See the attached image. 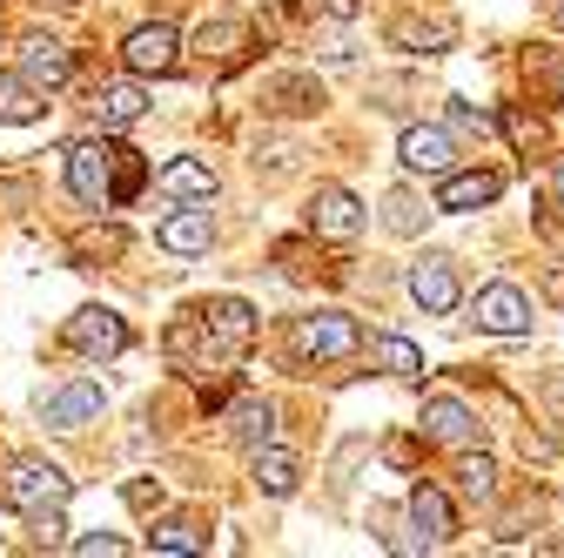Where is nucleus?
Listing matches in <instances>:
<instances>
[{
	"label": "nucleus",
	"instance_id": "1",
	"mask_svg": "<svg viewBox=\"0 0 564 558\" xmlns=\"http://www.w3.org/2000/svg\"><path fill=\"white\" fill-rule=\"evenodd\" d=\"M67 492H75V477H67L61 464L47 458H14L8 471H0V505L8 512H47V505H67Z\"/></svg>",
	"mask_w": 564,
	"mask_h": 558
},
{
	"label": "nucleus",
	"instance_id": "13",
	"mask_svg": "<svg viewBox=\"0 0 564 558\" xmlns=\"http://www.w3.org/2000/svg\"><path fill=\"white\" fill-rule=\"evenodd\" d=\"M505 195V175L498 169H451V175H437V208L444 216H464V208H490Z\"/></svg>",
	"mask_w": 564,
	"mask_h": 558
},
{
	"label": "nucleus",
	"instance_id": "19",
	"mask_svg": "<svg viewBox=\"0 0 564 558\" xmlns=\"http://www.w3.org/2000/svg\"><path fill=\"white\" fill-rule=\"evenodd\" d=\"M155 182H162V195H169V202H216V169H208V162H195V155L169 162Z\"/></svg>",
	"mask_w": 564,
	"mask_h": 558
},
{
	"label": "nucleus",
	"instance_id": "3",
	"mask_svg": "<svg viewBox=\"0 0 564 558\" xmlns=\"http://www.w3.org/2000/svg\"><path fill=\"white\" fill-rule=\"evenodd\" d=\"M61 343H67L75 357H88V364H108V357H121V351H128V323H121L108 303H88V310L67 316Z\"/></svg>",
	"mask_w": 564,
	"mask_h": 558
},
{
	"label": "nucleus",
	"instance_id": "16",
	"mask_svg": "<svg viewBox=\"0 0 564 558\" xmlns=\"http://www.w3.org/2000/svg\"><path fill=\"white\" fill-rule=\"evenodd\" d=\"M410 525L423 532V545H451L457 538V512L437 484H410Z\"/></svg>",
	"mask_w": 564,
	"mask_h": 558
},
{
	"label": "nucleus",
	"instance_id": "36",
	"mask_svg": "<svg viewBox=\"0 0 564 558\" xmlns=\"http://www.w3.org/2000/svg\"><path fill=\"white\" fill-rule=\"evenodd\" d=\"M551 195H557V208H564V162L551 169Z\"/></svg>",
	"mask_w": 564,
	"mask_h": 558
},
{
	"label": "nucleus",
	"instance_id": "6",
	"mask_svg": "<svg viewBox=\"0 0 564 558\" xmlns=\"http://www.w3.org/2000/svg\"><path fill=\"white\" fill-rule=\"evenodd\" d=\"M470 316H477L484 336H531V297L518 283H484Z\"/></svg>",
	"mask_w": 564,
	"mask_h": 558
},
{
	"label": "nucleus",
	"instance_id": "24",
	"mask_svg": "<svg viewBox=\"0 0 564 558\" xmlns=\"http://www.w3.org/2000/svg\"><path fill=\"white\" fill-rule=\"evenodd\" d=\"M457 492L470 505H490V498H498V464H490L484 451H457Z\"/></svg>",
	"mask_w": 564,
	"mask_h": 558
},
{
	"label": "nucleus",
	"instance_id": "26",
	"mask_svg": "<svg viewBox=\"0 0 564 558\" xmlns=\"http://www.w3.org/2000/svg\"><path fill=\"white\" fill-rule=\"evenodd\" d=\"M383 229H390V236H416V229H423V202L397 189V195L383 202Z\"/></svg>",
	"mask_w": 564,
	"mask_h": 558
},
{
	"label": "nucleus",
	"instance_id": "32",
	"mask_svg": "<svg viewBox=\"0 0 564 558\" xmlns=\"http://www.w3.org/2000/svg\"><path fill=\"white\" fill-rule=\"evenodd\" d=\"M128 505H134V512H155V505H162V484L134 477V484H128Z\"/></svg>",
	"mask_w": 564,
	"mask_h": 558
},
{
	"label": "nucleus",
	"instance_id": "9",
	"mask_svg": "<svg viewBox=\"0 0 564 558\" xmlns=\"http://www.w3.org/2000/svg\"><path fill=\"white\" fill-rule=\"evenodd\" d=\"M195 316H202L208 343H216V351H223V364H229V357H242L249 343H256V310H249L242 297H216V303H202Z\"/></svg>",
	"mask_w": 564,
	"mask_h": 558
},
{
	"label": "nucleus",
	"instance_id": "23",
	"mask_svg": "<svg viewBox=\"0 0 564 558\" xmlns=\"http://www.w3.org/2000/svg\"><path fill=\"white\" fill-rule=\"evenodd\" d=\"M451 21H416V14H403V21H390V41L397 47H410V54H444L451 47Z\"/></svg>",
	"mask_w": 564,
	"mask_h": 558
},
{
	"label": "nucleus",
	"instance_id": "12",
	"mask_svg": "<svg viewBox=\"0 0 564 558\" xmlns=\"http://www.w3.org/2000/svg\"><path fill=\"white\" fill-rule=\"evenodd\" d=\"M101 404H108V397H101V384H88V377H82V384H61V390L41 397V425H47V431H82V425H95V417H101Z\"/></svg>",
	"mask_w": 564,
	"mask_h": 558
},
{
	"label": "nucleus",
	"instance_id": "29",
	"mask_svg": "<svg viewBox=\"0 0 564 558\" xmlns=\"http://www.w3.org/2000/svg\"><path fill=\"white\" fill-rule=\"evenodd\" d=\"M141 175H149V169H141V155H134V149H115V208H121V202H134Z\"/></svg>",
	"mask_w": 564,
	"mask_h": 558
},
{
	"label": "nucleus",
	"instance_id": "18",
	"mask_svg": "<svg viewBox=\"0 0 564 558\" xmlns=\"http://www.w3.org/2000/svg\"><path fill=\"white\" fill-rule=\"evenodd\" d=\"M249 477H256V492H269V498H296L303 464L282 451V444H262V451H249Z\"/></svg>",
	"mask_w": 564,
	"mask_h": 558
},
{
	"label": "nucleus",
	"instance_id": "20",
	"mask_svg": "<svg viewBox=\"0 0 564 558\" xmlns=\"http://www.w3.org/2000/svg\"><path fill=\"white\" fill-rule=\"evenodd\" d=\"M229 438H236L242 451H262V444L275 438V404H269V397H242V404L229 410Z\"/></svg>",
	"mask_w": 564,
	"mask_h": 558
},
{
	"label": "nucleus",
	"instance_id": "14",
	"mask_svg": "<svg viewBox=\"0 0 564 558\" xmlns=\"http://www.w3.org/2000/svg\"><path fill=\"white\" fill-rule=\"evenodd\" d=\"M21 75L34 88H67L75 82V54H67V41H54V34H28L21 41Z\"/></svg>",
	"mask_w": 564,
	"mask_h": 558
},
{
	"label": "nucleus",
	"instance_id": "5",
	"mask_svg": "<svg viewBox=\"0 0 564 558\" xmlns=\"http://www.w3.org/2000/svg\"><path fill=\"white\" fill-rule=\"evenodd\" d=\"M121 61H128V75H175L182 67V28L175 21H141L121 41Z\"/></svg>",
	"mask_w": 564,
	"mask_h": 558
},
{
	"label": "nucleus",
	"instance_id": "33",
	"mask_svg": "<svg viewBox=\"0 0 564 558\" xmlns=\"http://www.w3.org/2000/svg\"><path fill=\"white\" fill-rule=\"evenodd\" d=\"M451 128H464V135H484L490 121H484V115H477L470 101H451Z\"/></svg>",
	"mask_w": 564,
	"mask_h": 558
},
{
	"label": "nucleus",
	"instance_id": "2",
	"mask_svg": "<svg viewBox=\"0 0 564 558\" xmlns=\"http://www.w3.org/2000/svg\"><path fill=\"white\" fill-rule=\"evenodd\" d=\"M364 351V323L343 316V310H323V316H296L290 323V357L296 364H336V357H357Z\"/></svg>",
	"mask_w": 564,
	"mask_h": 558
},
{
	"label": "nucleus",
	"instance_id": "28",
	"mask_svg": "<svg viewBox=\"0 0 564 558\" xmlns=\"http://www.w3.org/2000/svg\"><path fill=\"white\" fill-rule=\"evenodd\" d=\"M498 128L511 135L524 155H531V149H544V121H538V115H524V108H505V115H498Z\"/></svg>",
	"mask_w": 564,
	"mask_h": 558
},
{
	"label": "nucleus",
	"instance_id": "37",
	"mask_svg": "<svg viewBox=\"0 0 564 558\" xmlns=\"http://www.w3.org/2000/svg\"><path fill=\"white\" fill-rule=\"evenodd\" d=\"M551 21H557V28H564V0H557V8H551Z\"/></svg>",
	"mask_w": 564,
	"mask_h": 558
},
{
	"label": "nucleus",
	"instance_id": "4",
	"mask_svg": "<svg viewBox=\"0 0 564 558\" xmlns=\"http://www.w3.org/2000/svg\"><path fill=\"white\" fill-rule=\"evenodd\" d=\"M67 189L82 208H115V142H75L67 149Z\"/></svg>",
	"mask_w": 564,
	"mask_h": 558
},
{
	"label": "nucleus",
	"instance_id": "34",
	"mask_svg": "<svg viewBox=\"0 0 564 558\" xmlns=\"http://www.w3.org/2000/svg\"><path fill=\"white\" fill-rule=\"evenodd\" d=\"M544 297H551V303H564V262H551V269H544Z\"/></svg>",
	"mask_w": 564,
	"mask_h": 558
},
{
	"label": "nucleus",
	"instance_id": "10",
	"mask_svg": "<svg viewBox=\"0 0 564 558\" xmlns=\"http://www.w3.org/2000/svg\"><path fill=\"white\" fill-rule=\"evenodd\" d=\"M364 223H370V208L357 202V195H349V189H316L310 195V229L316 236H329V243H357L364 236Z\"/></svg>",
	"mask_w": 564,
	"mask_h": 558
},
{
	"label": "nucleus",
	"instance_id": "25",
	"mask_svg": "<svg viewBox=\"0 0 564 558\" xmlns=\"http://www.w3.org/2000/svg\"><path fill=\"white\" fill-rule=\"evenodd\" d=\"M377 371L390 377H423V351L410 336H377Z\"/></svg>",
	"mask_w": 564,
	"mask_h": 558
},
{
	"label": "nucleus",
	"instance_id": "8",
	"mask_svg": "<svg viewBox=\"0 0 564 558\" xmlns=\"http://www.w3.org/2000/svg\"><path fill=\"white\" fill-rule=\"evenodd\" d=\"M423 438L444 444V451H477L484 425H477V410L464 397H431V404H423Z\"/></svg>",
	"mask_w": 564,
	"mask_h": 558
},
{
	"label": "nucleus",
	"instance_id": "21",
	"mask_svg": "<svg viewBox=\"0 0 564 558\" xmlns=\"http://www.w3.org/2000/svg\"><path fill=\"white\" fill-rule=\"evenodd\" d=\"M41 115H47V101H41V88L28 75H0V121H8V128H34Z\"/></svg>",
	"mask_w": 564,
	"mask_h": 558
},
{
	"label": "nucleus",
	"instance_id": "15",
	"mask_svg": "<svg viewBox=\"0 0 564 558\" xmlns=\"http://www.w3.org/2000/svg\"><path fill=\"white\" fill-rule=\"evenodd\" d=\"M155 243H162L169 256H202L208 243H216V216H208V202H188V208H175V216L155 229Z\"/></svg>",
	"mask_w": 564,
	"mask_h": 558
},
{
	"label": "nucleus",
	"instance_id": "22",
	"mask_svg": "<svg viewBox=\"0 0 564 558\" xmlns=\"http://www.w3.org/2000/svg\"><path fill=\"white\" fill-rule=\"evenodd\" d=\"M242 47H249V28L242 21H202L195 28V54L202 61H223L229 67V61H242Z\"/></svg>",
	"mask_w": 564,
	"mask_h": 558
},
{
	"label": "nucleus",
	"instance_id": "30",
	"mask_svg": "<svg viewBox=\"0 0 564 558\" xmlns=\"http://www.w3.org/2000/svg\"><path fill=\"white\" fill-rule=\"evenodd\" d=\"M34 538H41L47 551H61V545H67V518H61V505H47V512H34Z\"/></svg>",
	"mask_w": 564,
	"mask_h": 558
},
{
	"label": "nucleus",
	"instance_id": "7",
	"mask_svg": "<svg viewBox=\"0 0 564 558\" xmlns=\"http://www.w3.org/2000/svg\"><path fill=\"white\" fill-rule=\"evenodd\" d=\"M410 297L431 310V316H451L457 303H464V283H457V262L451 256H437V249H423L416 262H410Z\"/></svg>",
	"mask_w": 564,
	"mask_h": 558
},
{
	"label": "nucleus",
	"instance_id": "27",
	"mask_svg": "<svg viewBox=\"0 0 564 558\" xmlns=\"http://www.w3.org/2000/svg\"><path fill=\"white\" fill-rule=\"evenodd\" d=\"M149 551H202V532L188 518H169V525L149 532Z\"/></svg>",
	"mask_w": 564,
	"mask_h": 558
},
{
	"label": "nucleus",
	"instance_id": "11",
	"mask_svg": "<svg viewBox=\"0 0 564 558\" xmlns=\"http://www.w3.org/2000/svg\"><path fill=\"white\" fill-rule=\"evenodd\" d=\"M397 162H403V169H416V175H451V169H457V142H451V128L410 121V128H403V142H397Z\"/></svg>",
	"mask_w": 564,
	"mask_h": 558
},
{
	"label": "nucleus",
	"instance_id": "17",
	"mask_svg": "<svg viewBox=\"0 0 564 558\" xmlns=\"http://www.w3.org/2000/svg\"><path fill=\"white\" fill-rule=\"evenodd\" d=\"M88 108H95V121H101V135H108V128H128V121L149 115V88H141V82H101Z\"/></svg>",
	"mask_w": 564,
	"mask_h": 558
},
{
	"label": "nucleus",
	"instance_id": "31",
	"mask_svg": "<svg viewBox=\"0 0 564 558\" xmlns=\"http://www.w3.org/2000/svg\"><path fill=\"white\" fill-rule=\"evenodd\" d=\"M75 551H82V558H115L121 538H115V532H88V538H75Z\"/></svg>",
	"mask_w": 564,
	"mask_h": 558
},
{
	"label": "nucleus",
	"instance_id": "35",
	"mask_svg": "<svg viewBox=\"0 0 564 558\" xmlns=\"http://www.w3.org/2000/svg\"><path fill=\"white\" fill-rule=\"evenodd\" d=\"M323 8H329L336 21H349V14H357V0H323Z\"/></svg>",
	"mask_w": 564,
	"mask_h": 558
}]
</instances>
